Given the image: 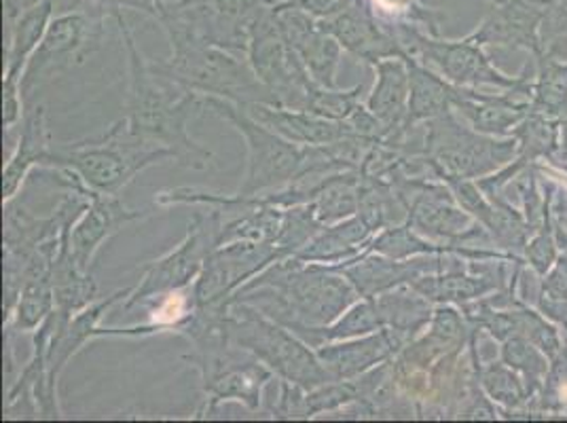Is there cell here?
I'll list each match as a JSON object with an SVG mask.
<instances>
[{
  "label": "cell",
  "mask_w": 567,
  "mask_h": 423,
  "mask_svg": "<svg viewBox=\"0 0 567 423\" xmlns=\"http://www.w3.org/2000/svg\"><path fill=\"white\" fill-rule=\"evenodd\" d=\"M117 25L130 64L127 115L123 117L130 134L167 148L174 162L187 169L204 172L213 167V153L193 141L187 130L190 117L206 109L204 95L153 72L125 18L117 20Z\"/></svg>",
  "instance_id": "6da1fadb"
},
{
  "label": "cell",
  "mask_w": 567,
  "mask_h": 423,
  "mask_svg": "<svg viewBox=\"0 0 567 423\" xmlns=\"http://www.w3.org/2000/svg\"><path fill=\"white\" fill-rule=\"evenodd\" d=\"M358 299V290L339 269L288 257L244 283L231 303L257 307L295 332L331 324Z\"/></svg>",
  "instance_id": "7a4b0ae2"
},
{
  "label": "cell",
  "mask_w": 567,
  "mask_h": 423,
  "mask_svg": "<svg viewBox=\"0 0 567 423\" xmlns=\"http://www.w3.org/2000/svg\"><path fill=\"white\" fill-rule=\"evenodd\" d=\"M155 22L166 32L169 55L159 62L148 60L153 72L197 94L225 97L237 106L274 104L244 55L204 41L172 9L162 11Z\"/></svg>",
  "instance_id": "3957f363"
},
{
  "label": "cell",
  "mask_w": 567,
  "mask_h": 423,
  "mask_svg": "<svg viewBox=\"0 0 567 423\" xmlns=\"http://www.w3.org/2000/svg\"><path fill=\"white\" fill-rule=\"evenodd\" d=\"M174 159L157 144L130 134L125 118H118L102 136L76 142H55L43 169H69L83 185L106 195H118L141 172Z\"/></svg>",
  "instance_id": "277c9868"
},
{
  "label": "cell",
  "mask_w": 567,
  "mask_h": 423,
  "mask_svg": "<svg viewBox=\"0 0 567 423\" xmlns=\"http://www.w3.org/2000/svg\"><path fill=\"white\" fill-rule=\"evenodd\" d=\"M227 330L231 341L252 353L278 379L303 385L306 390L331 383L332 376L316 350L297 332L265 316L257 307L236 301L229 307Z\"/></svg>",
  "instance_id": "5b68a950"
},
{
  "label": "cell",
  "mask_w": 567,
  "mask_h": 423,
  "mask_svg": "<svg viewBox=\"0 0 567 423\" xmlns=\"http://www.w3.org/2000/svg\"><path fill=\"white\" fill-rule=\"evenodd\" d=\"M204 106L216 117L231 123L248 146V169L239 195H260L288 187L303 172L308 146L286 141L267 125L250 117L241 106L225 97L204 95Z\"/></svg>",
  "instance_id": "8992f818"
},
{
  "label": "cell",
  "mask_w": 567,
  "mask_h": 423,
  "mask_svg": "<svg viewBox=\"0 0 567 423\" xmlns=\"http://www.w3.org/2000/svg\"><path fill=\"white\" fill-rule=\"evenodd\" d=\"M420 151L427 157L434 178L447 174L476 180L515 162L519 142L515 136L497 141L481 134L455 117V111H450L425 121L424 146Z\"/></svg>",
  "instance_id": "52a82bcc"
},
{
  "label": "cell",
  "mask_w": 567,
  "mask_h": 423,
  "mask_svg": "<svg viewBox=\"0 0 567 423\" xmlns=\"http://www.w3.org/2000/svg\"><path fill=\"white\" fill-rule=\"evenodd\" d=\"M246 60L276 106L306 111L316 81L297 51L284 41L271 4H262L250 22Z\"/></svg>",
  "instance_id": "ba28073f"
},
{
  "label": "cell",
  "mask_w": 567,
  "mask_h": 423,
  "mask_svg": "<svg viewBox=\"0 0 567 423\" xmlns=\"http://www.w3.org/2000/svg\"><path fill=\"white\" fill-rule=\"evenodd\" d=\"M225 223V214L214 206H197L193 212L189 231L185 239L166 257L153 260L141 282L125 299V307H142L162 295L189 288L197 282L206 259L218 248V237Z\"/></svg>",
  "instance_id": "9c48e42d"
},
{
  "label": "cell",
  "mask_w": 567,
  "mask_h": 423,
  "mask_svg": "<svg viewBox=\"0 0 567 423\" xmlns=\"http://www.w3.org/2000/svg\"><path fill=\"white\" fill-rule=\"evenodd\" d=\"M202 376L204 404L197 417H208L223 402H239L250 411H259L267 385L276 373L267 369L252 353L236 343H225L208 350H193L185 355Z\"/></svg>",
  "instance_id": "30bf717a"
},
{
  "label": "cell",
  "mask_w": 567,
  "mask_h": 423,
  "mask_svg": "<svg viewBox=\"0 0 567 423\" xmlns=\"http://www.w3.org/2000/svg\"><path fill=\"white\" fill-rule=\"evenodd\" d=\"M394 34L409 55L436 66L455 87L476 90L481 85H492L499 90H511L519 81V76H508L497 71L483 45L476 43L471 34L460 41H447L411 25L399 28Z\"/></svg>",
  "instance_id": "8fae6325"
},
{
  "label": "cell",
  "mask_w": 567,
  "mask_h": 423,
  "mask_svg": "<svg viewBox=\"0 0 567 423\" xmlns=\"http://www.w3.org/2000/svg\"><path fill=\"white\" fill-rule=\"evenodd\" d=\"M102 22V16L85 9L53 16L41 45L32 53L25 66L22 76L24 100L55 74L69 71L76 64H83L85 58L100 48Z\"/></svg>",
  "instance_id": "7c38bea8"
},
{
  "label": "cell",
  "mask_w": 567,
  "mask_h": 423,
  "mask_svg": "<svg viewBox=\"0 0 567 423\" xmlns=\"http://www.w3.org/2000/svg\"><path fill=\"white\" fill-rule=\"evenodd\" d=\"M282 252L274 244L231 241L218 246L206 259V265L193 283L197 307L229 309L234 295L262 269L284 260Z\"/></svg>",
  "instance_id": "4fadbf2b"
},
{
  "label": "cell",
  "mask_w": 567,
  "mask_h": 423,
  "mask_svg": "<svg viewBox=\"0 0 567 423\" xmlns=\"http://www.w3.org/2000/svg\"><path fill=\"white\" fill-rule=\"evenodd\" d=\"M276 22L282 32L284 41L297 51L306 64L309 76L322 87H337V71L341 64L343 48L329 34L322 24L308 13L290 7L271 4Z\"/></svg>",
  "instance_id": "5bb4252c"
},
{
  "label": "cell",
  "mask_w": 567,
  "mask_h": 423,
  "mask_svg": "<svg viewBox=\"0 0 567 423\" xmlns=\"http://www.w3.org/2000/svg\"><path fill=\"white\" fill-rule=\"evenodd\" d=\"M548 4L550 0H499L471 37L483 48L525 49L538 55L540 24Z\"/></svg>",
  "instance_id": "9a60e30c"
},
{
  "label": "cell",
  "mask_w": 567,
  "mask_h": 423,
  "mask_svg": "<svg viewBox=\"0 0 567 423\" xmlns=\"http://www.w3.org/2000/svg\"><path fill=\"white\" fill-rule=\"evenodd\" d=\"M146 214V210H130L118 195H106L90 190V204L72 223L69 246L72 257L81 269L90 271L97 250L118 231Z\"/></svg>",
  "instance_id": "2e32d148"
},
{
  "label": "cell",
  "mask_w": 567,
  "mask_h": 423,
  "mask_svg": "<svg viewBox=\"0 0 567 423\" xmlns=\"http://www.w3.org/2000/svg\"><path fill=\"white\" fill-rule=\"evenodd\" d=\"M406 343L394 330L381 329L364 337L324 343L316 348V353L332 381H350L396 358Z\"/></svg>",
  "instance_id": "e0dca14e"
},
{
  "label": "cell",
  "mask_w": 567,
  "mask_h": 423,
  "mask_svg": "<svg viewBox=\"0 0 567 423\" xmlns=\"http://www.w3.org/2000/svg\"><path fill=\"white\" fill-rule=\"evenodd\" d=\"M320 24L339 41L343 51L371 66L378 64L379 60L409 55L402 48L399 37L390 28L378 22L358 2L341 16Z\"/></svg>",
  "instance_id": "ac0fdd59"
},
{
  "label": "cell",
  "mask_w": 567,
  "mask_h": 423,
  "mask_svg": "<svg viewBox=\"0 0 567 423\" xmlns=\"http://www.w3.org/2000/svg\"><path fill=\"white\" fill-rule=\"evenodd\" d=\"M445 255H430V257H415L409 260H394L378 255L364 252L362 257L350 260L339 269L360 295V299H373L385 290H392L402 283H411L425 274L441 271Z\"/></svg>",
  "instance_id": "d6986e66"
},
{
  "label": "cell",
  "mask_w": 567,
  "mask_h": 423,
  "mask_svg": "<svg viewBox=\"0 0 567 423\" xmlns=\"http://www.w3.org/2000/svg\"><path fill=\"white\" fill-rule=\"evenodd\" d=\"M375 85L367 97V109L381 121L388 142L406 148L404 118L409 111V66L404 58H388L373 64Z\"/></svg>",
  "instance_id": "ffe728a7"
},
{
  "label": "cell",
  "mask_w": 567,
  "mask_h": 423,
  "mask_svg": "<svg viewBox=\"0 0 567 423\" xmlns=\"http://www.w3.org/2000/svg\"><path fill=\"white\" fill-rule=\"evenodd\" d=\"M20 123H22V130H20L16 151L2 167V204L18 197L32 167L48 165L49 153L53 146L43 104L28 106Z\"/></svg>",
  "instance_id": "44dd1931"
},
{
  "label": "cell",
  "mask_w": 567,
  "mask_h": 423,
  "mask_svg": "<svg viewBox=\"0 0 567 423\" xmlns=\"http://www.w3.org/2000/svg\"><path fill=\"white\" fill-rule=\"evenodd\" d=\"M241 109L250 117L257 118L259 123L284 136L286 141L297 142L303 146H324V144L354 136L343 121L318 117L308 111L284 109V106L265 104V102H255Z\"/></svg>",
  "instance_id": "7402d4cb"
},
{
  "label": "cell",
  "mask_w": 567,
  "mask_h": 423,
  "mask_svg": "<svg viewBox=\"0 0 567 423\" xmlns=\"http://www.w3.org/2000/svg\"><path fill=\"white\" fill-rule=\"evenodd\" d=\"M373 236L375 234L358 216H352V218L334 223V225H324L295 255V259L320 262V265H329V267H341L350 260L362 257L364 252H369V244Z\"/></svg>",
  "instance_id": "603a6c76"
},
{
  "label": "cell",
  "mask_w": 567,
  "mask_h": 423,
  "mask_svg": "<svg viewBox=\"0 0 567 423\" xmlns=\"http://www.w3.org/2000/svg\"><path fill=\"white\" fill-rule=\"evenodd\" d=\"M404 60L409 66V111L404 118V134L409 136V132L420 123L453 111V85L443 74L430 71L417 58L404 55Z\"/></svg>",
  "instance_id": "cb8c5ba5"
},
{
  "label": "cell",
  "mask_w": 567,
  "mask_h": 423,
  "mask_svg": "<svg viewBox=\"0 0 567 423\" xmlns=\"http://www.w3.org/2000/svg\"><path fill=\"white\" fill-rule=\"evenodd\" d=\"M71 227L72 225H69L62 234L60 250L53 260V276H51L53 301H55L53 311H58L64 318L76 316L79 311L87 309L100 299L92 274L81 269L79 262L72 257L71 246H69Z\"/></svg>",
  "instance_id": "d4e9b609"
},
{
  "label": "cell",
  "mask_w": 567,
  "mask_h": 423,
  "mask_svg": "<svg viewBox=\"0 0 567 423\" xmlns=\"http://www.w3.org/2000/svg\"><path fill=\"white\" fill-rule=\"evenodd\" d=\"M373 299H375L383 329L394 330L409 343L424 332L434 313V303H430L424 295H420L409 283L385 290Z\"/></svg>",
  "instance_id": "484cf974"
},
{
  "label": "cell",
  "mask_w": 567,
  "mask_h": 423,
  "mask_svg": "<svg viewBox=\"0 0 567 423\" xmlns=\"http://www.w3.org/2000/svg\"><path fill=\"white\" fill-rule=\"evenodd\" d=\"M478 383L483 392L502 411V415L506 417H517L519 413L527 415L534 394L527 381L506 362L497 360L489 364H478Z\"/></svg>",
  "instance_id": "4316f807"
},
{
  "label": "cell",
  "mask_w": 567,
  "mask_h": 423,
  "mask_svg": "<svg viewBox=\"0 0 567 423\" xmlns=\"http://www.w3.org/2000/svg\"><path fill=\"white\" fill-rule=\"evenodd\" d=\"M381 329H383V322H381L375 299H358L354 306L350 307L343 316H339L331 324L316 327V329H299L295 332L316 350L324 343L364 337V334H371Z\"/></svg>",
  "instance_id": "83f0119b"
},
{
  "label": "cell",
  "mask_w": 567,
  "mask_h": 423,
  "mask_svg": "<svg viewBox=\"0 0 567 423\" xmlns=\"http://www.w3.org/2000/svg\"><path fill=\"white\" fill-rule=\"evenodd\" d=\"M369 252H378L394 260H409L430 255H457L453 246L427 239L417 234L409 223L390 225L378 231L369 244Z\"/></svg>",
  "instance_id": "f1b7e54d"
},
{
  "label": "cell",
  "mask_w": 567,
  "mask_h": 423,
  "mask_svg": "<svg viewBox=\"0 0 567 423\" xmlns=\"http://www.w3.org/2000/svg\"><path fill=\"white\" fill-rule=\"evenodd\" d=\"M358 185L360 169H346L329 176L318 190L311 208L322 225H334L358 214Z\"/></svg>",
  "instance_id": "f546056e"
},
{
  "label": "cell",
  "mask_w": 567,
  "mask_h": 423,
  "mask_svg": "<svg viewBox=\"0 0 567 423\" xmlns=\"http://www.w3.org/2000/svg\"><path fill=\"white\" fill-rule=\"evenodd\" d=\"M513 136L519 142V159L536 165L540 159L557 162L559 138H561V118L546 117L540 113H529L520 121Z\"/></svg>",
  "instance_id": "4dcf8cb0"
},
{
  "label": "cell",
  "mask_w": 567,
  "mask_h": 423,
  "mask_svg": "<svg viewBox=\"0 0 567 423\" xmlns=\"http://www.w3.org/2000/svg\"><path fill=\"white\" fill-rule=\"evenodd\" d=\"M536 83L532 111L546 117H567V62L534 55Z\"/></svg>",
  "instance_id": "1f68e13d"
},
{
  "label": "cell",
  "mask_w": 567,
  "mask_h": 423,
  "mask_svg": "<svg viewBox=\"0 0 567 423\" xmlns=\"http://www.w3.org/2000/svg\"><path fill=\"white\" fill-rule=\"evenodd\" d=\"M378 22L396 32L399 28H420L427 34H439V13L430 9L424 0H355Z\"/></svg>",
  "instance_id": "d6a6232c"
},
{
  "label": "cell",
  "mask_w": 567,
  "mask_h": 423,
  "mask_svg": "<svg viewBox=\"0 0 567 423\" xmlns=\"http://www.w3.org/2000/svg\"><path fill=\"white\" fill-rule=\"evenodd\" d=\"M499 360L506 362L511 369H515L527 381L534 399L540 394L544 381L550 371V360L540 348H536L529 339L515 334L502 343Z\"/></svg>",
  "instance_id": "836d02e7"
},
{
  "label": "cell",
  "mask_w": 567,
  "mask_h": 423,
  "mask_svg": "<svg viewBox=\"0 0 567 423\" xmlns=\"http://www.w3.org/2000/svg\"><path fill=\"white\" fill-rule=\"evenodd\" d=\"M362 85H355L352 90H339V87H322L313 85L309 92L306 111L318 117L331 118V121H348L354 115L355 109L362 104Z\"/></svg>",
  "instance_id": "e575fe53"
},
{
  "label": "cell",
  "mask_w": 567,
  "mask_h": 423,
  "mask_svg": "<svg viewBox=\"0 0 567 423\" xmlns=\"http://www.w3.org/2000/svg\"><path fill=\"white\" fill-rule=\"evenodd\" d=\"M559 246H561V241L557 236L555 208H550L546 218H544L543 227L529 237V241L525 246V252H523V260L538 278H544L561 255Z\"/></svg>",
  "instance_id": "d590c367"
},
{
  "label": "cell",
  "mask_w": 567,
  "mask_h": 423,
  "mask_svg": "<svg viewBox=\"0 0 567 423\" xmlns=\"http://www.w3.org/2000/svg\"><path fill=\"white\" fill-rule=\"evenodd\" d=\"M553 60L567 62V7L550 0L540 24V53Z\"/></svg>",
  "instance_id": "8d00e7d4"
},
{
  "label": "cell",
  "mask_w": 567,
  "mask_h": 423,
  "mask_svg": "<svg viewBox=\"0 0 567 423\" xmlns=\"http://www.w3.org/2000/svg\"><path fill=\"white\" fill-rule=\"evenodd\" d=\"M352 4H355V0H286L280 7L299 9L318 22H327L348 11Z\"/></svg>",
  "instance_id": "74e56055"
},
{
  "label": "cell",
  "mask_w": 567,
  "mask_h": 423,
  "mask_svg": "<svg viewBox=\"0 0 567 423\" xmlns=\"http://www.w3.org/2000/svg\"><path fill=\"white\" fill-rule=\"evenodd\" d=\"M540 297L557 303H567V252H561L550 271L540 278Z\"/></svg>",
  "instance_id": "f35d334b"
},
{
  "label": "cell",
  "mask_w": 567,
  "mask_h": 423,
  "mask_svg": "<svg viewBox=\"0 0 567 423\" xmlns=\"http://www.w3.org/2000/svg\"><path fill=\"white\" fill-rule=\"evenodd\" d=\"M181 0H118V7L121 9H132V11H141L144 16L157 20L159 13L172 7V4H178Z\"/></svg>",
  "instance_id": "ab89813d"
},
{
  "label": "cell",
  "mask_w": 567,
  "mask_h": 423,
  "mask_svg": "<svg viewBox=\"0 0 567 423\" xmlns=\"http://www.w3.org/2000/svg\"><path fill=\"white\" fill-rule=\"evenodd\" d=\"M87 4L102 18H113L115 22L123 18V9L118 7V0H87Z\"/></svg>",
  "instance_id": "60d3db41"
},
{
  "label": "cell",
  "mask_w": 567,
  "mask_h": 423,
  "mask_svg": "<svg viewBox=\"0 0 567 423\" xmlns=\"http://www.w3.org/2000/svg\"><path fill=\"white\" fill-rule=\"evenodd\" d=\"M2 7H4V28L9 30L22 16V11L25 9L24 0H2Z\"/></svg>",
  "instance_id": "b9f144b4"
},
{
  "label": "cell",
  "mask_w": 567,
  "mask_h": 423,
  "mask_svg": "<svg viewBox=\"0 0 567 423\" xmlns=\"http://www.w3.org/2000/svg\"><path fill=\"white\" fill-rule=\"evenodd\" d=\"M267 4H282V2H286V0H265Z\"/></svg>",
  "instance_id": "7bdbcfd3"
},
{
  "label": "cell",
  "mask_w": 567,
  "mask_h": 423,
  "mask_svg": "<svg viewBox=\"0 0 567 423\" xmlns=\"http://www.w3.org/2000/svg\"><path fill=\"white\" fill-rule=\"evenodd\" d=\"M561 169H564V172L567 174V164H561Z\"/></svg>",
  "instance_id": "ee69618b"
},
{
  "label": "cell",
  "mask_w": 567,
  "mask_h": 423,
  "mask_svg": "<svg viewBox=\"0 0 567 423\" xmlns=\"http://www.w3.org/2000/svg\"><path fill=\"white\" fill-rule=\"evenodd\" d=\"M489 2H492V4H496V2H499V0H489Z\"/></svg>",
  "instance_id": "f6af8a7d"
},
{
  "label": "cell",
  "mask_w": 567,
  "mask_h": 423,
  "mask_svg": "<svg viewBox=\"0 0 567 423\" xmlns=\"http://www.w3.org/2000/svg\"><path fill=\"white\" fill-rule=\"evenodd\" d=\"M559 2H564V4L567 7V0H559Z\"/></svg>",
  "instance_id": "bcb514c9"
}]
</instances>
